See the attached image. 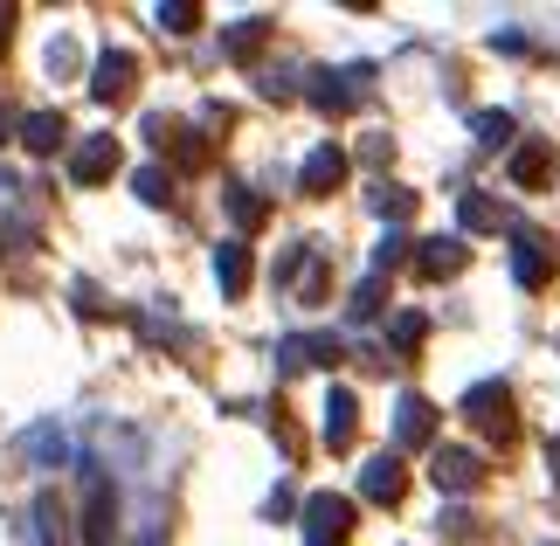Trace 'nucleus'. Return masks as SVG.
I'll return each instance as SVG.
<instances>
[{
	"label": "nucleus",
	"instance_id": "17",
	"mask_svg": "<svg viewBox=\"0 0 560 546\" xmlns=\"http://www.w3.org/2000/svg\"><path fill=\"white\" fill-rule=\"evenodd\" d=\"M214 283H222L229 298L249 291V249L243 243H222V249H214Z\"/></svg>",
	"mask_w": 560,
	"mask_h": 546
},
{
	"label": "nucleus",
	"instance_id": "11",
	"mask_svg": "<svg viewBox=\"0 0 560 546\" xmlns=\"http://www.w3.org/2000/svg\"><path fill=\"white\" fill-rule=\"evenodd\" d=\"M339 181H347V152H339V146H312L305 166H298V187H305V194H332Z\"/></svg>",
	"mask_w": 560,
	"mask_h": 546
},
{
	"label": "nucleus",
	"instance_id": "30",
	"mask_svg": "<svg viewBox=\"0 0 560 546\" xmlns=\"http://www.w3.org/2000/svg\"><path fill=\"white\" fill-rule=\"evenodd\" d=\"M49 70H56V77L77 70V49H70V42H56V49H49Z\"/></svg>",
	"mask_w": 560,
	"mask_h": 546
},
{
	"label": "nucleus",
	"instance_id": "18",
	"mask_svg": "<svg viewBox=\"0 0 560 546\" xmlns=\"http://www.w3.org/2000/svg\"><path fill=\"white\" fill-rule=\"evenodd\" d=\"M457 222H464L470 235H491V229H512V214H505L499 201H485V194H464V201H457Z\"/></svg>",
	"mask_w": 560,
	"mask_h": 546
},
{
	"label": "nucleus",
	"instance_id": "26",
	"mask_svg": "<svg viewBox=\"0 0 560 546\" xmlns=\"http://www.w3.org/2000/svg\"><path fill=\"white\" fill-rule=\"evenodd\" d=\"M422 339H429V318L422 312H401L395 325H387V346H395V353H416Z\"/></svg>",
	"mask_w": 560,
	"mask_h": 546
},
{
	"label": "nucleus",
	"instance_id": "3",
	"mask_svg": "<svg viewBox=\"0 0 560 546\" xmlns=\"http://www.w3.org/2000/svg\"><path fill=\"white\" fill-rule=\"evenodd\" d=\"M347 533H353V498L312 491V498H305V539H312V546H339Z\"/></svg>",
	"mask_w": 560,
	"mask_h": 546
},
{
	"label": "nucleus",
	"instance_id": "1",
	"mask_svg": "<svg viewBox=\"0 0 560 546\" xmlns=\"http://www.w3.org/2000/svg\"><path fill=\"white\" fill-rule=\"evenodd\" d=\"M83 546H118V485L83 464Z\"/></svg>",
	"mask_w": 560,
	"mask_h": 546
},
{
	"label": "nucleus",
	"instance_id": "31",
	"mask_svg": "<svg viewBox=\"0 0 560 546\" xmlns=\"http://www.w3.org/2000/svg\"><path fill=\"white\" fill-rule=\"evenodd\" d=\"M14 132H21V118H14V112H8V104H0V146H8V139H14Z\"/></svg>",
	"mask_w": 560,
	"mask_h": 546
},
{
	"label": "nucleus",
	"instance_id": "6",
	"mask_svg": "<svg viewBox=\"0 0 560 546\" xmlns=\"http://www.w3.org/2000/svg\"><path fill=\"white\" fill-rule=\"evenodd\" d=\"M347 346H339L332 333H291V339H277V367L284 374H305V367H332Z\"/></svg>",
	"mask_w": 560,
	"mask_h": 546
},
{
	"label": "nucleus",
	"instance_id": "5",
	"mask_svg": "<svg viewBox=\"0 0 560 546\" xmlns=\"http://www.w3.org/2000/svg\"><path fill=\"white\" fill-rule=\"evenodd\" d=\"M132 83H139V56L132 49H104L97 56V70H91V97L97 104H125V97H132Z\"/></svg>",
	"mask_w": 560,
	"mask_h": 546
},
{
	"label": "nucleus",
	"instance_id": "27",
	"mask_svg": "<svg viewBox=\"0 0 560 546\" xmlns=\"http://www.w3.org/2000/svg\"><path fill=\"white\" fill-rule=\"evenodd\" d=\"M470 132H478V146L499 152V146H512V112H478V118H470Z\"/></svg>",
	"mask_w": 560,
	"mask_h": 546
},
{
	"label": "nucleus",
	"instance_id": "33",
	"mask_svg": "<svg viewBox=\"0 0 560 546\" xmlns=\"http://www.w3.org/2000/svg\"><path fill=\"white\" fill-rule=\"evenodd\" d=\"M8 28H14V8H0V49H8Z\"/></svg>",
	"mask_w": 560,
	"mask_h": 546
},
{
	"label": "nucleus",
	"instance_id": "8",
	"mask_svg": "<svg viewBox=\"0 0 560 546\" xmlns=\"http://www.w3.org/2000/svg\"><path fill=\"white\" fill-rule=\"evenodd\" d=\"M112 173H118V139H112V132L83 139V146L70 152V181H77V187H97V181H112Z\"/></svg>",
	"mask_w": 560,
	"mask_h": 546
},
{
	"label": "nucleus",
	"instance_id": "7",
	"mask_svg": "<svg viewBox=\"0 0 560 546\" xmlns=\"http://www.w3.org/2000/svg\"><path fill=\"white\" fill-rule=\"evenodd\" d=\"M429 477H436V491H478L485 464H478V450H464V443H443L436 456H429Z\"/></svg>",
	"mask_w": 560,
	"mask_h": 546
},
{
	"label": "nucleus",
	"instance_id": "16",
	"mask_svg": "<svg viewBox=\"0 0 560 546\" xmlns=\"http://www.w3.org/2000/svg\"><path fill=\"white\" fill-rule=\"evenodd\" d=\"M62 139H70L62 112H28V118H21V146H28V152H56Z\"/></svg>",
	"mask_w": 560,
	"mask_h": 546
},
{
	"label": "nucleus",
	"instance_id": "20",
	"mask_svg": "<svg viewBox=\"0 0 560 546\" xmlns=\"http://www.w3.org/2000/svg\"><path fill=\"white\" fill-rule=\"evenodd\" d=\"M381 298H387V277H374V270H368V277L353 283V304H347V318H353V325L381 318Z\"/></svg>",
	"mask_w": 560,
	"mask_h": 546
},
{
	"label": "nucleus",
	"instance_id": "4",
	"mask_svg": "<svg viewBox=\"0 0 560 546\" xmlns=\"http://www.w3.org/2000/svg\"><path fill=\"white\" fill-rule=\"evenodd\" d=\"M464 415H470V429H485V435L505 443V435H512V387L505 381H478L464 395Z\"/></svg>",
	"mask_w": 560,
	"mask_h": 546
},
{
	"label": "nucleus",
	"instance_id": "22",
	"mask_svg": "<svg viewBox=\"0 0 560 546\" xmlns=\"http://www.w3.org/2000/svg\"><path fill=\"white\" fill-rule=\"evenodd\" d=\"M132 194H139L145 208H166V201H174V173H166V166H139L132 173Z\"/></svg>",
	"mask_w": 560,
	"mask_h": 546
},
{
	"label": "nucleus",
	"instance_id": "10",
	"mask_svg": "<svg viewBox=\"0 0 560 546\" xmlns=\"http://www.w3.org/2000/svg\"><path fill=\"white\" fill-rule=\"evenodd\" d=\"M470 264V249L457 243V235H429V243H416V270L429 277V283H443V277H457Z\"/></svg>",
	"mask_w": 560,
	"mask_h": 546
},
{
	"label": "nucleus",
	"instance_id": "2",
	"mask_svg": "<svg viewBox=\"0 0 560 546\" xmlns=\"http://www.w3.org/2000/svg\"><path fill=\"white\" fill-rule=\"evenodd\" d=\"M368 62H347V70H318L312 77V104H318V112H326V118H339V112H353V104H360V91H368Z\"/></svg>",
	"mask_w": 560,
	"mask_h": 546
},
{
	"label": "nucleus",
	"instance_id": "23",
	"mask_svg": "<svg viewBox=\"0 0 560 546\" xmlns=\"http://www.w3.org/2000/svg\"><path fill=\"white\" fill-rule=\"evenodd\" d=\"M21 450H28L35 464H62V456H70V443H62V429H56V422L28 429V435H21Z\"/></svg>",
	"mask_w": 560,
	"mask_h": 546
},
{
	"label": "nucleus",
	"instance_id": "29",
	"mask_svg": "<svg viewBox=\"0 0 560 546\" xmlns=\"http://www.w3.org/2000/svg\"><path fill=\"white\" fill-rule=\"evenodd\" d=\"M401 256H408V243H401V235H395V229H387V235H381V243H374V277H387V270H395V264H401Z\"/></svg>",
	"mask_w": 560,
	"mask_h": 546
},
{
	"label": "nucleus",
	"instance_id": "28",
	"mask_svg": "<svg viewBox=\"0 0 560 546\" xmlns=\"http://www.w3.org/2000/svg\"><path fill=\"white\" fill-rule=\"evenodd\" d=\"M229 214H235V229H256L264 222V201H256L249 187H229Z\"/></svg>",
	"mask_w": 560,
	"mask_h": 546
},
{
	"label": "nucleus",
	"instance_id": "15",
	"mask_svg": "<svg viewBox=\"0 0 560 546\" xmlns=\"http://www.w3.org/2000/svg\"><path fill=\"white\" fill-rule=\"evenodd\" d=\"M35 546H70V512H62L56 491L35 498Z\"/></svg>",
	"mask_w": 560,
	"mask_h": 546
},
{
	"label": "nucleus",
	"instance_id": "19",
	"mask_svg": "<svg viewBox=\"0 0 560 546\" xmlns=\"http://www.w3.org/2000/svg\"><path fill=\"white\" fill-rule=\"evenodd\" d=\"M368 208L381 214L387 229H395V222H408V214H416V194H408V187H395V181H381V187L368 194Z\"/></svg>",
	"mask_w": 560,
	"mask_h": 546
},
{
	"label": "nucleus",
	"instance_id": "21",
	"mask_svg": "<svg viewBox=\"0 0 560 546\" xmlns=\"http://www.w3.org/2000/svg\"><path fill=\"white\" fill-rule=\"evenodd\" d=\"M547 173H553V152L547 146H520V152H512V181H520V187H540Z\"/></svg>",
	"mask_w": 560,
	"mask_h": 546
},
{
	"label": "nucleus",
	"instance_id": "25",
	"mask_svg": "<svg viewBox=\"0 0 560 546\" xmlns=\"http://www.w3.org/2000/svg\"><path fill=\"white\" fill-rule=\"evenodd\" d=\"M264 28H270V21H235V28L222 35V49H229L235 62H249L256 49H264Z\"/></svg>",
	"mask_w": 560,
	"mask_h": 546
},
{
	"label": "nucleus",
	"instance_id": "14",
	"mask_svg": "<svg viewBox=\"0 0 560 546\" xmlns=\"http://www.w3.org/2000/svg\"><path fill=\"white\" fill-rule=\"evenodd\" d=\"M353 422H360L353 387H332L326 395V450H353Z\"/></svg>",
	"mask_w": 560,
	"mask_h": 546
},
{
	"label": "nucleus",
	"instance_id": "13",
	"mask_svg": "<svg viewBox=\"0 0 560 546\" xmlns=\"http://www.w3.org/2000/svg\"><path fill=\"white\" fill-rule=\"evenodd\" d=\"M512 277H520L526 291H540V283H547V243L533 229H512Z\"/></svg>",
	"mask_w": 560,
	"mask_h": 546
},
{
	"label": "nucleus",
	"instance_id": "9",
	"mask_svg": "<svg viewBox=\"0 0 560 546\" xmlns=\"http://www.w3.org/2000/svg\"><path fill=\"white\" fill-rule=\"evenodd\" d=\"M408 491V471H401V456H368L360 464V498H374V506H395V498Z\"/></svg>",
	"mask_w": 560,
	"mask_h": 546
},
{
	"label": "nucleus",
	"instance_id": "12",
	"mask_svg": "<svg viewBox=\"0 0 560 546\" xmlns=\"http://www.w3.org/2000/svg\"><path fill=\"white\" fill-rule=\"evenodd\" d=\"M429 435H436V408H429L422 395H401L395 402V443L416 450V443H429Z\"/></svg>",
	"mask_w": 560,
	"mask_h": 546
},
{
	"label": "nucleus",
	"instance_id": "32",
	"mask_svg": "<svg viewBox=\"0 0 560 546\" xmlns=\"http://www.w3.org/2000/svg\"><path fill=\"white\" fill-rule=\"evenodd\" d=\"M547 464H553V485H560V435H553V443H547Z\"/></svg>",
	"mask_w": 560,
	"mask_h": 546
},
{
	"label": "nucleus",
	"instance_id": "24",
	"mask_svg": "<svg viewBox=\"0 0 560 546\" xmlns=\"http://www.w3.org/2000/svg\"><path fill=\"white\" fill-rule=\"evenodd\" d=\"M153 21H160L166 35H194V28H201V8H194V0H160Z\"/></svg>",
	"mask_w": 560,
	"mask_h": 546
}]
</instances>
